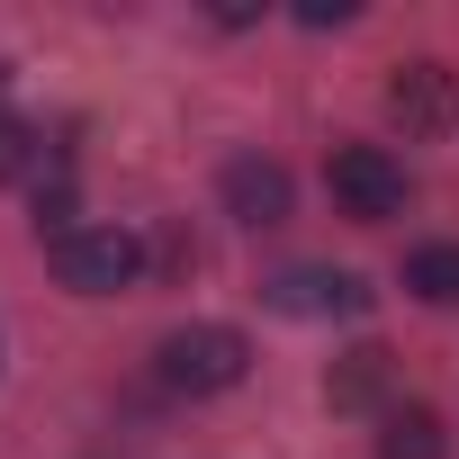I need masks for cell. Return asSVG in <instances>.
<instances>
[{"label":"cell","mask_w":459,"mask_h":459,"mask_svg":"<svg viewBox=\"0 0 459 459\" xmlns=\"http://www.w3.org/2000/svg\"><path fill=\"white\" fill-rule=\"evenodd\" d=\"M271 307H280V316H369V289H360L351 271L307 262V271H280V280H271Z\"/></svg>","instance_id":"8992f818"},{"label":"cell","mask_w":459,"mask_h":459,"mask_svg":"<svg viewBox=\"0 0 459 459\" xmlns=\"http://www.w3.org/2000/svg\"><path fill=\"white\" fill-rule=\"evenodd\" d=\"M46 253H55V280L73 298H117V289L144 280V244L126 235V225H73V235L46 244Z\"/></svg>","instance_id":"7a4b0ae2"},{"label":"cell","mask_w":459,"mask_h":459,"mask_svg":"<svg viewBox=\"0 0 459 459\" xmlns=\"http://www.w3.org/2000/svg\"><path fill=\"white\" fill-rule=\"evenodd\" d=\"M325 387H333V405H342V414H360V405H378V396H387V351H378V342H360V351H342Z\"/></svg>","instance_id":"ba28073f"},{"label":"cell","mask_w":459,"mask_h":459,"mask_svg":"<svg viewBox=\"0 0 459 459\" xmlns=\"http://www.w3.org/2000/svg\"><path fill=\"white\" fill-rule=\"evenodd\" d=\"M387 117H396L405 135H450V117H459V73H450V64H396Z\"/></svg>","instance_id":"277c9868"},{"label":"cell","mask_w":459,"mask_h":459,"mask_svg":"<svg viewBox=\"0 0 459 459\" xmlns=\"http://www.w3.org/2000/svg\"><path fill=\"white\" fill-rule=\"evenodd\" d=\"M325 180H333V207H342V216H360V225L405 216V162H396L387 144H342Z\"/></svg>","instance_id":"3957f363"},{"label":"cell","mask_w":459,"mask_h":459,"mask_svg":"<svg viewBox=\"0 0 459 459\" xmlns=\"http://www.w3.org/2000/svg\"><path fill=\"white\" fill-rule=\"evenodd\" d=\"M216 189H225V207H235L244 225H280V216L298 207V180H289V162H271V153H235Z\"/></svg>","instance_id":"5b68a950"},{"label":"cell","mask_w":459,"mask_h":459,"mask_svg":"<svg viewBox=\"0 0 459 459\" xmlns=\"http://www.w3.org/2000/svg\"><path fill=\"white\" fill-rule=\"evenodd\" d=\"M253 369V342L235 333V325H180L162 351H153V378L171 387V396H225Z\"/></svg>","instance_id":"6da1fadb"},{"label":"cell","mask_w":459,"mask_h":459,"mask_svg":"<svg viewBox=\"0 0 459 459\" xmlns=\"http://www.w3.org/2000/svg\"><path fill=\"white\" fill-rule=\"evenodd\" d=\"M298 19H307V28H342V19H351V0H307Z\"/></svg>","instance_id":"8fae6325"},{"label":"cell","mask_w":459,"mask_h":459,"mask_svg":"<svg viewBox=\"0 0 459 459\" xmlns=\"http://www.w3.org/2000/svg\"><path fill=\"white\" fill-rule=\"evenodd\" d=\"M0 82H10V73H0Z\"/></svg>","instance_id":"7c38bea8"},{"label":"cell","mask_w":459,"mask_h":459,"mask_svg":"<svg viewBox=\"0 0 459 459\" xmlns=\"http://www.w3.org/2000/svg\"><path fill=\"white\" fill-rule=\"evenodd\" d=\"M405 289H414L423 307H459V244H423V253H405Z\"/></svg>","instance_id":"9c48e42d"},{"label":"cell","mask_w":459,"mask_h":459,"mask_svg":"<svg viewBox=\"0 0 459 459\" xmlns=\"http://www.w3.org/2000/svg\"><path fill=\"white\" fill-rule=\"evenodd\" d=\"M19 171H37V126L0 108V180H19Z\"/></svg>","instance_id":"30bf717a"},{"label":"cell","mask_w":459,"mask_h":459,"mask_svg":"<svg viewBox=\"0 0 459 459\" xmlns=\"http://www.w3.org/2000/svg\"><path fill=\"white\" fill-rule=\"evenodd\" d=\"M378 459H441V414L432 405H387L378 414Z\"/></svg>","instance_id":"52a82bcc"}]
</instances>
